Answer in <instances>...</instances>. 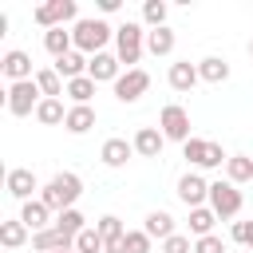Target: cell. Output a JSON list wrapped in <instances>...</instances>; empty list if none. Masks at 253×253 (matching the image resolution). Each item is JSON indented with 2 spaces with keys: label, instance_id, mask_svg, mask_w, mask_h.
<instances>
[{
  "label": "cell",
  "instance_id": "1",
  "mask_svg": "<svg viewBox=\"0 0 253 253\" xmlns=\"http://www.w3.org/2000/svg\"><path fill=\"white\" fill-rule=\"evenodd\" d=\"M79 194H83V178H79V174H71V170H63V174H55V178L40 190V202L59 217L63 210H75Z\"/></svg>",
  "mask_w": 253,
  "mask_h": 253
},
{
  "label": "cell",
  "instance_id": "2",
  "mask_svg": "<svg viewBox=\"0 0 253 253\" xmlns=\"http://www.w3.org/2000/svg\"><path fill=\"white\" fill-rule=\"evenodd\" d=\"M111 36H115V28L107 20H75V28H71L75 51H83V55H99Z\"/></svg>",
  "mask_w": 253,
  "mask_h": 253
},
{
  "label": "cell",
  "instance_id": "3",
  "mask_svg": "<svg viewBox=\"0 0 253 253\" xmlns=\"http://www.w3.org/2000/svg\"><path fill=\"white\" fill-rule=\"evenodd\" d=\"M142 43H146L142 24L126 20L123 28H115V55H119V63H126V71H134V63L142 59Z\"/></svg>",
  "mask_w": 253,
  "mask_h": 253
},
{
  "label": "cell",
  "instance_id": "4",
  "mask_svg": "<svg viewBox=\"0 0 253 253\" xmlns=\"http://www.w3.org/2000/svg\"><path fill=\"white\" fill-rule=\"evenodd\" d=\"M8 111L16 115V119H24V115H36V107L43 103V91H40V83L36 79H24V83H12L8 87Z\"/></svg>",
  "mask_w": 253,
  "mask_h": 253
},
{
  "label": "cell",
  "instance_id": "5",
  "mask_svg": "<svg viewBox=\"0 0 253 253\" xmlns=\"http://www.w3.org/2000/svg\"><path fill=\"white\" fill-rule=\"evenodd\" d=\"M158 130L170 138V142H190L194 134H190V111L182 107V103H166L162 107V115H158Z\"/></svg>",
  "mask_w": 253,
  "mask_h": 253
},
{
  "label": "cell",
  "instance_id": "6",
  "mask_svg": "<svg viewBox=\"0 0 253 253\" xmlns=\"http://www.w3.org/2000/svg\"><path fill=\"white\" fill-rule=\"evenodd\" d=\"M210 210L217 217H237L241 213V190L225 178V182H210Z\"/></svg>",
  "mask_w": 253,
  "mask_h": 253
},
{
  "label": "cell",
  "instance_id": "7",
  "mask_svg": "<svg viewBox=\"0 0 253 253\" xmlns=\"http://www.w3.org/2000/svg\"><path fill=\"white\" fill-rule=\"evenodd\" d=\"M32 16H36L40 28L51 32V28H63L67 20H75V16H79V4H75V0H47V4H40Z\"/></svg>",
  "mask_w": 253,
  "mask_h": 253
},
{
  "label": "cell",
  "instance_id": "8",
  "mask_svg": "<svg viewBox=\"0 0 253 253\" xmlns=\"http://www.w3.org/2000/svg\"><path fill=\"white\" fill-rule=\"evenodd\" d=\"M146 87H150V75H146L142 67L123 71V75L115 79V99H119V103H138V99L146 95Z\"/></svg>",
  "mask_w": 253,
  "mask_h": 253
},
{
  "label": "cell",
  "instance_id": "9",
  "mask_svg": "<svg viewBox=\"0 0 253 253\" xmlns=\"http://www.w3.org/2000/svg\"><path fill=\"white\" fill-rule=\"evenodd\" d=\"M178 198H182L190 210H198V206L210 202V182H206L202 174H182V178H178Z\"/></svg>",
  "mask_w": 253,
  "mask_h": 253
},
{
  "label": "cell",
  "instance_id": "10",
  "mask_svg": "<svg viewBox=\"0 0 253 253\" xmlns=\"http://www.w3.org/2000/svg\"><path fill=\"white\" fill-rule=\"evenodd\" d=\"M0 71L12 79V83H24V79H36V71H32V55L28 51H20V47H12V51H4V59H0Z\"/></svg>",
  "mask_w": 253,
  "mask_h": 253
},
{
  "label": "cell",
  "instance_id": "11",
  "mask_svg": "<svg viewBox=\"0 0 253 253\" xmlns=\"http://www.w3.org/2000/svg\"><path fill=\"white\" fill-rule=\"evenodd\" d=\"M123 63H119V55H111V51H99V55H91V63H87V75L95 79V83H115L123 71H119Z\"/></svg>",
  "mask_w": 253,
  "mask_h": 253
},
{
  "label": "cell",
  "instance_id": "12",
  "mask_svg": "<svg viewBox=\"0 0 253 253\" xmlns=\"http://www.w3.org/2000/svg\"><path fill=\"white\" fill-rule=\"evenodd\" d=\"M4 186H8V194H12V198H20V202H32V194L40 190V182H36V174H32V170H24V166H16V170H8V178H4Z\"/></svg>",
  "mask_w": 253,
  "mask_h": 253
},
{
  "label": "cell",
  "instance_id": "13",
  "mask_svg": "<svg viewBox=\"0 0 253 253\" xmlns=\"http://www.w3.org/2000/svg\"><path fill=\"white\" fill-rule=\"evenodd\" d=\"M162 146H166V134H162L158 126H138V134H134V154H142V158H158Z\"/></svg>",
  "mask_w": 253,
  "mask_h": 253
},
{
  "label": "cell",
  "instance_id": "14",
  "mask_svg": "<svg viewBox=\"0 0 253 253\" xmlns=\"http://www.w3.org/2000/svg\"><path fill=\"white\" fill-rule=\"evenodd\" d=\"M20 221H24L32 233H43V229H51V210H47L40 198H32V202H24V210H20Z\"/></svg>",
  "mask_w": 253,
  "mask_h": 253
},
{
  "label": "cell",
  "instance_id": "15",
  "mask_svg": "<svg viewBox=\"0 0 253 253\" xmlns=\"http://www.w3.org/2000/svg\"><path fill=\"white\" fill-rule=\"evenodd\" d=\"M166 79H170V87H174V91H194V83H198L202 75H198V63L178 59V63H170V75H166Z\"/></svg>",
  "mask_w": 253,
  "mask_h": 253
},
{
  "label": "cell",
  "instance_id": "16",
  "mask_svg": "<svg viewBox=\"0 0 253 253\" xmlns=\"http://www.w3.org/2000/svg\"><path fill=\"white\" fill-rule=\"evenodd\" d=\"M130 154H134V142H126V138H107L103 142V150H99V158L107 162V166H126L130 162Z\"/></svg>",
  "mask_w": 253,
  "mask_h": 253
},
{
  "label": "cell",
  "instance_id": "17",
  "mask_svg": "<svg viewBox=\"0 0 253 253\" xmlns=\"http://www.w3.org/2000/svg\"><path fill=\"white\" fill-rule=\"evenodd\" d=\"M32 249H36V253H55V249H75V241L63 237V233L51 225V229H43V233H32Z\"/></svg>",
  "mask_w": 253,
  "mask_h": 253
},
{
  "label": "cell",
  "instance_id": "18",
  "mask_svg": "<svg viewBox=\"0 0 253 253\" xmlns=\"http://www.w3.org/2000/svg\"><path fill=\"white\" fill-rule=\"evenodd\" d=\"M87 63H91V59H87L83 51H67V55H63V59H55L51 67L59 71V79H67V83H71V79L87 75Z\"/></svg>",
  "mask_w": 253,
  "mask_h": 253
},
{
  "label": "cell",
  "instance_id": "19",
  "mask_svg": "<svg viewBox=\"0 0 253 253\" xmlns=\"http://www.w3.org/2000/svg\"><path fill=\"white\" fill-rule=\"evenodd\" d=\"M142 229H146L150 237L166 241V237H174V217H170L166 210H150V213H146V221H142Z\"/></svg>",
  "mask_w": 253,
  "mask_h": 253
},
{
  "label": "cell",
  "instance_id": "20",
  "mask_svg": "<svg viewBox=\"0 0 253 253\" xmlns=\"http://www.w3.org/2000/svg\"><path fill=\"white\" fill-rule=\"evenodd\" d=\"M43 47H47L55 59H63L67 51H75V40H71L67 28H51V32H43Z\"/></svg>",
  "mask_w": 253,
  "mask_h": 253
},
{
  "label": "cell",
  "instance_id": "21",
  "mask_svg": "<svg viewBox=\"0 0 253 253\" xmlns=\"http://www.w3.org/2000/svg\"><path fill=\"white\" fill-rule=\"evenodd\" d=\"M198 75H202L206 83H225V79H229V63H225L221 55H206V59L198 63Z\"/></svg>",
  "mask_w": 253,
  "mask_h": 253
},
{
  "label": "cell",
  "instance_id": "22",
  "mask_svg": "<svg viewBox=\"0 0 253 253\" xmlns=\"http://www.w3.org/2000/svg\"><path fill=\"white\" fill-rule=\"evenodd\" d=\"M95 87H99V83H95L91 75H79V79H71V83H67V91H63V95H71V103H75V107H91Z\"/></svg>",
  "mask_w": 253,
  "mask_h": 253
},
{
  "label": "cell",
  "instance_id": "23",
  "mask_svg": "<svg viewBox=\"0 0 253 253\" xmlns=\"http://www.w3.org/2000/svg\"><path fill=\"white\" fill-rule=\"evenodd\" d=\"M213 221H217V213H213L210 206L190 210V233H194V241H198V237H210V233H213Z\"/></svg>",
  "mask_w": 253,
  "mask_h": 253
},
{
  "label": "cell",
  "instance_id": "24",
  "mask_svg": "<svg viewBox=\"0 0 253 253\" xmlns=\"http://www.w3.org/2000/svg\"><path fill=\"white\" fill-rule=\"evenodd\" d=\"M28 233H32V229H28L20 217H16V221H0V245H4V249H20V245L28 241Z\"/></svg>",
  "mask_w": 253,
  "mask_h": 253
},
{
  "label": "cell",
  "instance_id": "25",
  "mask_svg": "<svg viewBox=\"0 0 253 253\" xmlns=\"http://www.w3.org/2000/svg\"><path fill=\"white\" fill-rule=\"evenodd\" d=\"M71 134H87L95 126V107H71L67 111V123H63Z\"/></svg>",
  "mask_w": 253,
  "mask_h": 253
},
{
  "label": "cell",
  "instance_id": "26",
  "mask_svg": "<svg viewBox=\"0 0 253 253\" xmlns=\"http://www.w3.org/2000/svg\"><path fill=\"white\" fill-rule=\"evenodd\" d=\"M225 174H229V182H233V186L249 182V178H253V158H249V154H229Z\"/></svg>",
  "mask_w": 253,
  "mask_h": 253
},
{
  "label": "cell",
  "instance_id": "27",
  "mask_svg": "<svg viewBox=\"0 0 253 253\" xmlns=\"http://www.w3.org/2000/svg\"><path fill=\"white\" fill-rule=\"evenodd\" d=\"M146 51H150V55H170V51H174V32H170V28L146 32Z\"/></svg>",
  "mask_w": 253,
  "mask_h": 253
},
{
  "label": "cell",
  "instance_id": "28",
  "mask_svg": "<svg viewBox=\"0 0 253 253\" xmlns=\"http://www.w3.org/2000/svg\"><path fill=\"white\" fill-rule=\"evenodd\" d=\"M36 83H40V91H43V99H59V95L67 91L55 67H43V71H36Z\"/></svg>",
  "mask_w": 253,
  "mask_h": 253
},
{
  "label": "cell",
  "instance_id": "29",
  "mask_svg": "<svg viewBox=\"0 0 253 253\" xmlns=\"http://www.w3.org/2000/svg\"><path fill=\"white\" fill-rule=\"evenodd\" d=\"M36 119L43 126H55V123H67V111H63V99H43L36 107Z\"/></svg>",
  "mask_w": 253,
  "mask_h": 253
},
{
  "label": "cell",
  "instance_id": "30",
  "mask_svg": "<svg viewBox=\"0 0 253 253\" xmlns=\"http://www.w3.org/2000/svg\"><path fill=\"white\" fill-rule=\"evenodd\" d=\"M83 221H87V217H83V213H79V210H63V213H59V217H55V229H59V233H63V237H71V241H75V237H79V233H83V229H87V225H83Z\"/></svg>",
  "mask_w": 253,
  "mask_h": 253
},
{
  "label": "cell",
  "instance_id": "31",
  "mask_svg": "<svg viewBox=\"0 0 253 253\" xmlns=\"http://www.w3.org/2000/svg\"><path fill=\"white\" fill-rule=\"evenodd\" d=\"M166 12H170L166 0H146V4H142V24H146L150 32H154V28H166Z\"/></svg>",
  "mask_w": 253,
  "mask_h": 253
},
{
  "label": "cell",
  "instance_id": "32",
  "mask_svg": "<svg viewBox=\"0 0 253 253\" xmlns=\"http://www.w3.org/2000/svg\"><path fill=\"white\" fill-rule=\"evenodd\" d=\"M103 245H107V241H103V233H99L95 225H87V229L75 237V249H79V253H103Z\"/></svg>",
  "mask_w": 253,
  "mask_h": 253
},
{
  "label": "cell",
  "instance_id": "33",
  "mask_svg": "<svg viewBox=\"0 0 253 253\" xmlns=\"http://www.w3.org/2000/svg\"><path fill=\"white\" fill-rule=\"evenodd\" d=\"M95 229L103 233V241H119V237H126V229H123V221H119L115 213H107V217H99V221H95Z\"/></svg>",
  "mask_w": 253,
  "mask_h": 253
},
{
  "label": "cell",
  "instance_id": "34",
  "mask_svg": "<svg viewBox=\"0 0 253 253\" xmlns=\"http://www.w3.org/2000/svg\"><path fill=\"white\" fill-rule=\"evenodd\" d=\"M150 233L146 229H126V237H123V245H126V253H150Z\"/></svg>",
  "mask_w": 253,
  "mask_h": 253
},
{
  "label": "cell",
  "instance_id": "35",
  "mask_svg": "<svg viewBox=\"0 0 253 253\" xmlns=\"http://www.w3.org/2000/svg\"><path fill=\"white\" fill-rule=\"evenodd\" d=\"M206 150H210V142H206V138H190V142L182 146V154H186L194 166H202V162H206Z\"/></svg>",
  "mask_w": 253,
  "mask_h": 253
},
{
  "label": "cell",
  "instance_id": "36",
  "mask_svg": "<svg viewBox=\"0 0 253 253\" xmlns=\"http://www.w3.org/2000/svg\"><path fill=\"white\" fill-rule=\"evenodd\" d=\"M162 253H194V245H190V237H186V233H174V237H166V241H162Z\"/></svg>",
  "mask_w": 253,
  "mask_h": 253
},
{
  "label": "cell",
  "instance_id": "37",
  "mask_svg": "<svg viewBox=\"0 0 253 253\" xmlns=\"http://www.w3.org/2000/svg\"><path fill=\"white\" fill-rule=\"evenodd\" d=\"M194 253H225V241H221L217 233H210V237H198V241H194Z\"/></svg>",
  "mask_w": 253,
  "mask_h": 253
},
{
  "label": "cell",
  "instance_id": "38",
  "mask_svg": "<svg viewBox=\"0 0 253 253\" xmlns=\"http://www.w3.org/2000/svg\"><path fill=\"white\" fill-rule=\"evenodd\" d=\"M221 162H229V154H225L217 142H210V150H206V162H202V166H206V170H213V166H221Z\"/></svg>",
  "mask_w": 253,
  "mask_h": 253
},
{
  "label": "cell",
  "instance_id": "39",
  "mask_svg": "<svg viewBox=\"0 0 253 253\" xmlns=\"http://www.w3.org/2000/svg\"><path fill=\"white\" fill-rule=\"evenodd\" d=\"M249 233H253V221H233V229H229V237L241 245H249Z\"/></svg>",
  "mask_w": 253,
  "mask_h": 253
},
{
  "label": "cell",
  "instance_id": "40",
  "mask_svg": "<svg viewBox=\"0 0 253 253\" xmlns=\"http://www.w3.org/2000/svg\"><path fill=\"white\" fill-rule=\"evenodd\" d=\"M99 12H119V0H99Z\"/></svg>",
  "mask_w": 253,
  "mask_h": 253
},
{
  "label": "cell",
  "instance_id": "41",
  "mask_svg": "<svg viewBox=\"0 0 253 253\" xmlns=\"http://www.w3.org/2000/svg\"><path fill=\"white\" fill-rule=\"evenodd\" d=\"M55 253H79V249H55Z\"/></svg>",
  "mask_w": 253,
  "mask_h": 253
},
{
  "label": "cell",
  "instance_id": "42",
  "mask_svg": "<svg viewBox=\"0 0 253 253\" xmlns=\"http://www.w3.org/2000/svg\"><path fill=\"white\" fill-rule=\"evenodd\" d=\"M249 59H253V40H249Z\"/></svg>",
  "mask_w": 253,
  "mask_h": 253
},
{
  "label": "cell",
  "instance_id": "43",
  "mask_svg": "<svg viewBox=\"0 0 253 253\" xmlns=\"http://www.w3.org/2000/svg\"><path fill=\"white\" fill-rule=\"evenodd\" d=\"M249 249H253V233H249Z\"/></svg>",
  "mask_w": 253,
  "mask_h": 253
}]
</instances>
